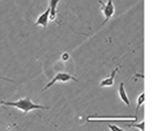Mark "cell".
Wrapping results in <instances>:
<instances>
[{
    "mask_svg": "<svg viewBox=\"0 0 159 131\" xmlns=\"http://www.w3.org/2000/svg\"><path fill=\"white\" fill-rule=\"evenodd\" d=\"M108 128L112 131H123L122 128L118 127L117 125H112V124H108Z\"/></svg>",
    "mask_w": 159,
    "mask_h": 131,
    "instance_id": "cell-11",
    "label": "cell"
},
{
    "mask_svg": "<svg viewBox=\"0 0 159 131\" xmlns=\"http://www.w3.org/2000/svg\"><path fill=\"white\" fill-rule=\"evenodd\" d=\"M60 3V0H50L49 7H50V20H55L56 17V9H57V4Z\"/></svg>",
    "mask_w": 159,
    "mask_h": 131,
    "instance_id": "cell-8",
    "label": "cell"
},
{
    "mask_svg": "<svg viewBox=\"0 0 159 131\" xmlns=\"http://www.w3.org/2000/svg\"><path fill=\"white\" fill-rule=\"evenodd\" d=\"M50 12H51L50 7L48 6L47 10H46V11L43 12V14H40L39 16H38L37 20L35 21V24H34V27H37V25H42L43 29H47L48 22H49V20H50Z\"/></svg>",
    "mask_w": 159,
    "mask_h": 131,
    "instance_id": "cell-5",
    "label": "cell"
},
{
    "mask_svg": "<svg viewBox=\"0 0 159 131\" xmlns=\"http://www.w3.org/2000/svg\"><path fill=\"white\" fill-rule=\"evenodd\" d=\"M118 70H119V68H115L108 76H106L105 78L102 79L101 83H100V87H101V88H107V87H112V86H114L115 76H116Z\"/></svg>",
    "mask_w": 159,
    "mask_h": 131,
    "instance_id": "cell-6",
    "label": "cell"
},
{
    "mask_svg": "<svg viewBox=\"0 0 159 131\" xmlns=\"http://www.w3.org/2000/svg\"><path fill=\"white\" fill-rule=\"evenodd\" d=\"M118 94H119V97L121 98V101L126 105L127 107L130 105V102H129V98L127 96V93L125 91V88H124V83H120V86H119V91H118Z\"/></svg>",
    "mask_w": 159,
    "mask_h": 131,
    "instance_id": "cell-7",
    "label": "cell"
},
{
    "mask_svg": "<svg viewBox=\"0 0 159 131\" xmlns=\"http://www.w3.org/2000/svg\"><path fill=\"white\" fill-rule=\"evenodd\" d=\"M99 3L101 4V11L104 15V21L102 22V25L106 24L108 20H110V18L115 15L116 13V7H115L114 1L112 0H107L106 3H103L101 0H99Z\"/></svg>",
    "mask_w": 159,
    "mask_h": 131,
    "instance_id": "cell-3",
    "label": "cell"
},
{
    "mask_svg": "<svg viewBox=\"0 0 159 131\" xmlns=\"http://www.w3.org/2000/svg\"><path fill=\"white\" fill-rule=\"evenodd\" d=\"M87 122L104 123V122H136L137 115H89L87 116Z\"/></svg>",
    "mask_w": 159,
    "mask_h": 131,
    "instance_id": "cell-2",
    "label": "cell"
},
{
    "mask_svg": "<svg viewBox=\"0 0 159 131\" xmlns=\"http://www.w3.org/2000/svg\"><path fill=\"white\" fill-rule=\"evenodd\" d=\"M127 127H135L138 128L139 130H145V126H144V122H141L139 124H136V123H132V124H126Z\"/></svg>",
    "mask_w": 159,
    "mask_h": 131,
    "instance_id": "cell-10",
    "label": "cell"
},
{
    "mask_svg": "<svg viewBox=\"0 0 159 131\" xmlns=\"http://www.w3.org/2000/svg\"><path fill=\"white\" fill-rule=\"evenodd\" d=\"M69 81H78V79H76L74 76H72L71 74L69 73H65V72H60V73H57L56 75L51 79L50 83H48L46 85V87L43 89V91H45V90L51 88V87L53 86V85H55L56 83H67Z\"/></svg>",
    "mask_w": 159,
    "mask_h": 131,
    "instance_id": "cell-4",
    "label": "cell"
},
{
    "mask_svg": "<svg viewBox=\"0 0 159 131\" xmlns=\"http://www.w3.org/2000/svg\"><path fill=\"white\" fill-rule=\"evenodd\" d=\"M61 59L68 60L69 59V54L68 53H63V55H61Z\"/></svg>",
    "mask_w": 159,
    "mask_h": 131,
    "instance_id": "cell-12",
    "label": "cell"
},
{
    "mask_svg": "<svg viewBox=\"0 0 159 131\" xmlns=\"http://www.w3.org/2000/svg\"><path fill=\"white\" fill-rule=\"evenodd\" d=\"M0 104L6 105L9 107H15L17 109H19L20 111L24 114H27L28 112L32 111V110H37V109H49V107L47 106H43V105H38L34 104L29 96L25 97V98H20L16 102H6V101H1L0 99Z\"/></svg>",
    "mask_w": 159,
    "mask_h": 131,
    "instance_id": "cell-1",
    "label": "cell"
},
{
    "mask_svg": "<svg viewBox=\"0 0 159 131\" xmlns=\"http://www.w3.org/2000/svg\"><path fill=\"white\" fill-rule=\"evenodd\" d=\"M145 93L144 92H142V93L140 94L139 96H138L137 98V106H136V115H137L138 111H139V108L142 106L143 104H144V99H145Z\"/></svg>",
    "mask_w": 159,
    "mask_h": 131,
    "instance_id": "cell-9",
    "label": "cell"
}]
</instances>
